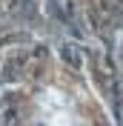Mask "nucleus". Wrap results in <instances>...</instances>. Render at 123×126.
I'll use <instances>...</instances> for the list:
<instances>
[{
  "label": "nucleus",
  "instance_id": "f257e3e1",
  "mask_svg": "<svg viewBox=\"0 0 123 126\" xmlns=\"http://www.w3.org/2000/svg\"><path fill=\"white\" fill-rule=\"evenodd\" d=\"M20 6H34L75 26L112 29L123 23V0H17Z\"/></svg>",
  "mask_w": 123,
  "mask_h": 126
}]
</instances>
